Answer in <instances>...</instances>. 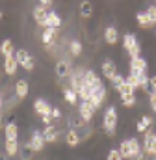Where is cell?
<instances>
[{
	"label": "cell",
	"instance_id": "30",
	"mask_svg": "<svg viewBox=\"0 0 156 160\" xmlns=\"http://www.w3.org/2000/svg\"><path fill=\"white\" fill-rule=\"evenodd\" d=\"M126 84H130L134 89H138V88H139V78H138V75H136V73H130V75L126 77Z\"/></svg>",
	"mask_w": 156,
	"mask_h": 160
},
{
	"label": "cell",
	"instance_id": "25",
	"mask_svg": "<svg viewBox=\"0 0 156 160\" xmlns=\"http://www.w3.org/2000/svg\"><path fill=\"white\" fill-rule=\"evenodd\" d=\"M2 54H4V58H7V56H13L15 52H13V43H11V39H6L4 43H2Z\"/></svg>",
	"mask_w": 156,
	"mask_h": 160
},
{
	"label": "cell",
	"instance_id": "7",
	"mask_svg": "<svg viewBox=\"0 0 156 160\" xmlns=\"http://www.w3.org/2000/svg\"><path fill=\"white\" fill-rule=\"evenodd\" d=\"M95 110H97V108H95L89 101H82V102H80V108H78V112H80V116H82V119L84 121H91L93 119Z\"/></svg>",
	"mask_w": 156,
	"mask_h": 160
},
{
	"label": "cell",
	"instance_id": "28",
	"mask_svg": "<svg viewBox=\"0 0 156 160\" xmlns=\"http://www.w3.org/2000/svg\"><path fill=\"white\" fill-rule=\"evenodd\" d=\"M117 91L121 93V97H126V95H134V91H136V89H134L130 84H126V82H124V84H123V86H121Z\"/></svg>",
	"mask_w": 156,
	"mask_h": 160
},
{
	"label": "cell",
	"instance_id": "29",
	"mask_svg": "<svg viewBox=\"0 0 156 160\" xmlns=\"http://www.w3.org/2000/svg\"><path fill=\"white\" fill-rule=\"evenodd\" d=\"M69 48H71V52H73V56H80L82 54V43L80 41H71V45H69Z\"/></svg>",
	"mask_w": 156,
	"mask_h": 160
},
{
	"label": "cell",
	"instance_id": "14",
	"mask_svg": "<svg viewBox=\"0 0 156 160\" xmlns=\"http://www.w3.org/2000/svg\"><path fill=\"white\" fill-rule=\"evenodd\" d=\"M28 91H30V86H28L26 80L21 78L15 84V95H17V99H24V97L28 95Z\"/></svg>",
	"mask_w": 156,
	"mask_h": 160
},
{
	"label": "cell",
	"instance_id": "3",
	"mask_svg": "<svg viewBox=\"0 0 156 160\" xmlns=\"http://www.w3.org/2000/svg\"><path fill=\"white\" fill-rule=\"evenodd\" d=\"M15 56H17V62H19V65L24 69V71H34V67H36V63H34V60H32V56L28 54V50H24V48H19L17 52H15Z\"/></svg>",
	"mask_w": 156,
	"mask_h": 160
},
{
	"label": "cell",
	"instance_id": "20",
	"mask_svg": "<svg viewBox=\"0 0 156 160\" xmlns=\"http://www.w3.org/2000/svg\"><path fill=\"white\" fill-rule=\"evenodd\" d=\"M48 26H52V28H60V26H61V17H60L56 11H48V17H46V24H45V28H48Z\"/></svg>",
	"mask_w": 156,
	"mask_h": 160
},
{
	"label": "cell",
	"instance_id": "19",
	"mask_svg": "<svg viewBox=\"0 0 156 160\" xmlns=\"http://www.w3.org/2000/svg\"><path fill=\"white\" fill-rule=\"evenodd\" d=\"M130 147H132V158L136 160L143 158V145H139V142L136 138H130Z\"/></svg>",
	"mask_w": 156,
	"mask_h": 160
},
{
	"label": "cell",
	"instance_id": "2",
	"mask_svg": "<svg viewBox=\"0 0 156 160\" xmlns=\"http://www.w3.org/2000/svg\"><path fill=\"white\" fill-rule=\"evenodd\" d=\"M123 47H124V50L128 52L130 58H138L139 52H141V47H139V43H138L134 34H124L123 36Z\"/></svg>",
	"mask_w": 156,
	"mask_h": 160
},
{
	"label": "cell",
	"instance_id": "38",
	"mask_svg": "<svg viewBox=\"0 0 156 160\" xmlns=\"http://www.w3.org/2000/svg\"><path fill=\"white\" fill-rule=\"evenodd\" d=\"M136 128H138V132H143V134H145V132L149 130V128H147V127H145V125H143L141 121H138V123H136Z\"/></svg>",
	"mask_w": 156,
	"mask_h": 160
},
{
	"label": "cell",
	"instance_id": "40",
	"mask_svg": "<svg viewBox=\"0 0 156 160\" xmlns=\"http://www.w3.org/2000/svg\"><path fill=\"white\" fill-rule=\"evenodd\" d=\"M149 84H151V89L156 91V77H151V78H149Z\"/></svg>",
	"mask_w": 156,
	"mask_h": 160
},
{
	"label": "cell",
	"instance_id": "35",
	"mask_svg": "<svg viewBox=\"0 0 156 160\" xmlns=\"http://www.w3.org/2000/svg\"><path fill=\"white\" fill-rule=\"evenodd\" d=\"M149 102H151L153 110L156 112V91H151V93H149Z\"/></svg>",
	"mask_w": 156,
	"mask_h": 160
},
{
	"label": "cell",
	"instance_id": "18",
	"mask_svg": "<svg viewBox=\"0 0 156 160\" xmlns=\"http://www.w3.org/2000/svg\"><path fill=\"white\" fill-rule=\"evenodd\" d=\"M104 41H106L108 45H115L117 41H119V34H117L115 26H108V28L104 30Z\"/></svg>",
	"mask_w": 156,
	"mask_h": 160
},
{
	"label": "cell",
	"instance_id": "13",
	"mask_svg": "<svg viewBox=\"0 0 156 160\" xmlns=\"http://www.w3.org/2000/svg\"><path fill=\"white\" fill-rule=\"evenodd\" d=\"M56 75H58L60 78L69 77V75H71V63H69V62H65V60L58 62V63H56Z\"/></svg>",
	"mask_w": 156,
	"mask_h": 160
},
{
	"label": "cell",
	"instance_id": "12",
	"mask_svg": "<svg viewBox=\"0 0 156 160\" xmlns=\"http://www.w3.org/2000/svg\"><path fill=\"white\" fill-rule=\"evenodd\" d=\"M17 67H19V62H17V56H7L6 62H4V69H6V75H15L17 73Z\"/></svg>",
	"mask_w": 156,
	"mask_h": 160
},
{
	"label": "cell",
	"instance_id": "8",
	"mask_svg": "<svg viewBox=\"0 0 156 160\" xmlns=\"http://www.w3.org/2000/svg\"><path fill=\"white\" fill-rule=\"evenodd\" d=\"M52 108L54 106H50L45 99H36V102H34V110L39 116H52Z\"/></svg>",
	"mask_w": 156,
	"mask_h": 160
},
{
	"label": "cell",
	"instance_id": "1",
	"mask_svg": "<svg viewBox=\"0 0 156 160\" xmlns=\"http://www.w3.org/2000/svg\"><path fill=\"white\" fill-rule=\"evenodd\" d=\"M102 127L106 130L108 136H114L115 134V127H117V110L115 106H108L106 112H104V119H102Z\"/></svg>",
	"mask_w": 156,
	"mask_h": 160
},
{
	"label": "cell",
	"instance_id": "22",
	"mask_svg": "<svg viewBox=\"0 0 156 160\" xmlns=\"http://www.w3.org/2000/svg\"><path fill=\"white\" fill-rule=\"evenodd\" d=\"M136 19H138V24H139L141 28H151V26H153V22H151L147 11H139V13L136 15Z\"/></svg>",
	"mask_w": 156,
	"mask_h": 160
},
{
	"label": "cell",
	"instance_id": "9",
	"mask_svg": "<svg viewBox=\"0 0 156 160\" xmlns=\"http://www.w3.org/2000/svg\"><path fill=\"white\" fill-rule=\"evenodd\" d=\"M145 69H147V62H145L141 56H138V58H130V73L139 75V73H145Z\"/></svg>",
	"mask_w": 156,
	"mask_h": 160
},
{
	"label": "cell",
	"instance_id": "39",
	"mask_svg": "<svg viewBox=\"0 0 156 160\" xmlns=\"http://www.w3.org/2000/svg\"><path fill=\"white\" fill-rule=\"evenodd\" d=\"M41 119H43L45 125H52V119H54V118H52V116H41Z\"/></svg>",
	"mask_w": 156,
	"mask_h": 160
},
{
	"label": "cell",
	"instance_id": "26",
	"mask_svg": "<svg viewBox=\"0 0 156 160\" xmlns=\"http://www.w3.org/2000/svg\"><path fill=\"white\" fill-rule=\"evenodd\" d=\"M91 13H93L91 4H89L87 0H84V2L80 4V15H82V17H91Z\"/></svg>",
	"mask_w": 156,
	"mask_h": 160
},
{
	"label": "cell",
	"instance_id": "36",
	"mask_svg": "<svg viewBox=\"0 0 156 160\" xmlns=\"http://www.w3.org/2000/svg\"><path fill=\"white\" fill-rule=\"evenodd\" d=\"M141 123H143V125L149 128V127L153 125V118H151V116H143V118H141Z\"/></svg>",
	"mask_w": 156,
	"mask_h": 160
},
{
	"label": "cell",
	"instance_id": "10",
	"mask_svg": "<svg viewBox=\"0 0 156 160\" xmlns=\"http://www.w3.org/2000/svg\"><path fill=\"white\" fill-rule=\"evenodd\" d=\"M46 17H48V11H46V8L45 6H36L34 8V19H36V22H37L39 26H43L45 28V24H46Z\"/></svg>",
	"mask_w": 156,
	"mask_h": 160
},
{
	"label": "cell",
	"instance_id": "27",
	"mask_svg": "<svg viewBox=\"0 0 156 160\" xmlns=\"http://www.w3.org/2000/svg\"><path fill=\"white\" fill-rule=\"evenodd\" d=\"M17 151H19L17 142H7V140H6V153H7L9 157H15V155H17Z\"/></svg>",
	"mask_w": 156,
	"mask_h": 160
},
{
	"label": "cell",
	"instance_id": "23",
	"mask_svg": "<svg viewBox=\"0 0 156 160\" xmlns=\"http://www.w3.org/2000/svg\"><path fill=\"white\" fill-rule=\"evenodd\" d=\"M65 142H67L69 147H78V143H80V136H78L76 130H69L67 136H65Z\"/></svg>",
	"mask_w": 156,
	"mask_h": 160
},
{
	"label": "cell",
	"instance_id": "37",
	"mask_svg": "<svg viewBox=\"0 0 156 160\" xmlns=\"http://www.w3.org/2000/svg\"><path fill=\"white\" fill-rule=\"evenodd\" d=\"M52 118H54V119H60V118H61V110H60L58 106L52 108Z\"/></svg>",
	"mask_w": 156,
	"mask_h": 160
},
{
	"label": "cell",
	"instance_id": "41",
	"mask_svg": "<svg viewBox=\"0 0 156 160\" xmlns=\"http://www.w3.org/2000/svg\"><path fill=\"white\" fill-rule=\"evenodd\" d=\"M41 2V6H45V8H50L52 6V0H39Z\"/></svg>",
	"mask_w": 156,
	"mask_h": 160
},
{
	"label": "cell",
	"instance_id": "34",
	"mask_svg": "<svg viewBox=\"0 0 156 160\" xmlns=\"http://www.w3.org/2000/svg\"><path fill=\"white\" fill-rule=\"evenodd\" d=\"M108 160H123V155L119 153V149H112L108 153Z\"/></svg>",
	"mask_w": 156,
	"mask_h": 160
},
{
	"label": "cell",
	"instance_id": "21",
	"mask_svg": "<svg viewBox=\"0 0 156 160\" xmlns=\"http://www.w3.org/2000/svg\"><path fill=\"white\" fill-rule=\"evenodd\" d=\"M119 153L123 155V158H132V147H130V138L123 140L119 143Z\"/></svg>",
	"mask_w": 156,
	"mask_h": 160
},
{
	"label": "cell",
	"instance_id": "4",
	"mask_svg": "<svg viewBox=\"0 0 156 160\" xmlns=\"http://www.w3.org/2000/svg\"><path fill=\"white\" fill-rule=\"evenodd\" d=\"M143 153L149 157H156V134L153 130H147L143 134Z\"/></svg>",
	"mask_w": 156,
	"mask_h": 160
},
{
	"label": "cell",
	"instance_id": "5",
	"mask_svg": "<svg viewBox=\"0 0 156 160\" xmlns=\"http://www.w3.org/2000/svg\"><path fill=\"white\" fill-rule=\"evenodd\" d=\"M45 143H46V140H45V136H43V132L41 130H34L32 132V138H30V143H28V147L32 149V151H43L45 149Z\"/></svg>",
	"mask_w": 156,
	"mask_h": 160
},
{
	"label": "cell",
	"instance_id": "11",
	"mask_svg": "<svg viewBox=\"0 0 156 160\" xmlns=\"http://www.w3.org/2000/svg\"><path fill=\"white\" fill-rule=\"evenodd\" d=\"M102 75H104L108 80H114V77L117 75L115 62H112V60H104V62H102Z\"/></svg>",
	"mask_w": 156,
	"mask_h": 160
},
{
	"label": "cell",
	"instance_id": "31",
	"mask_svg": "<svg viewBox=\"0 0 156 160\" xmlns=\"http://www.w3.org/2000/svg\"><path fill=\"white\" fill-rule=\"evenodd\" d=\"M134 104H136V95H126V97H123V106L130 108V106H134Z\"/></svg>",
	"mask_w": 156,
	"mask_h": 160
},
{
	"label": "cell",
	"instance_id": "17",
	"mask_svg": "<svg viewBox=\"0 0 156 160\" xmlns=\"http://www.w3.org/2000/svg\"><path fill=\"white\" fill-rule=\"evenodd\" d=\"M43 136H45L46 143H54V142L58 140V128H56L54 125H46V127H45V132H43Z\"/></svg>",
	"mask_w": 156,
	"mask_h": 160
},
{
	"label": "cell",
	"instance_id": "24",
	"mask_svg": "<svg viewBox=\"0 0 156 160\" xmlns=\"http://www.w3.org/2000/svg\"><path fill=\"white\" fill-rule=\"evenodd\" d=\"M63 97H65V101H67L69 104H76L78 102V93L73 91L71 88H65V89H63Z\"/></svg>",
	"mask_w": 156,
	"mask_h": 160
},
{
	"label": "cell",
	"instance_id": "15",
	"mask_svg": "<svg viewBox=\"0 0 156 160\" xmlns=\"http://www.w3.org/2000/svg\"><path fill=\"white\" fill-rule=\"evenodd\" d=\"M17 136H19V128H17V123L11 121L6 125V140L7 142H17Z\"/></svg>",
	"mask_w": 156,
	"mask_h": 160
},
{
	"label": "cell",
	"instance_id": "32",
	"mask_svg": "<svg viewBox=\"0 0 156 160\" xmlns=\"http://www.w3.org/2000/svg\"><path fill=\"white\" fill-rule=\"evenodd\" d=\"M112 82H114V88H115V89H119V88H121V86L126 82V78H124L123 75H119V73H117L115 77H114V80H112Z\"/></svg>",
	"mask_w": 156,
	"mask_h": 160
},
{
	"label": "cell",
	"instance_id": "16",
	"mask_svg": "<svg viewBox=\"0 0 156 160\" xmlns=\"http://www.w3.org/2000/svg\"><path fill=\"white\" fill-rule=\"evenodd\" d=\"M58 30H60V28H52V26L45 28V30H43V36H41L43 43H45V45H50V43H54L56 36H58Z\"/></svg>",
	"mask_w": 156,
	"mask_h": 160
},
{
	"label": "cell",
	"instance_id": "33",
	"mask_svg": "<svg viewBox=\"0 0 156 160\" xmlns=\"http://www.w3.org/2000/svg\"><path fill=\"white\" fill-rule=\"evenodd\" d=\"M147 15H149L151 22H153V26H154V24H156V6H149V9H147Z\"/></svg>",
	"mask_w": 156,
	"mask_h": 160
},
{
	"label": "cell",
	"instance_id": "6",
	"mask_svg": "<svg viewBox=\"0 0 156 160\" xmlns=\"http://www.w3.org/2000/svg\"><path fill=\"white\" fill-rule=\"evenodd\" d=\"M84 84L85 86H89L93 91H97V89H100L102 88V82H100V78L95 75V71H84Z\"/></svg>",
	"mask_w": 156,
	"mask_h": 160
}]
</instances>
